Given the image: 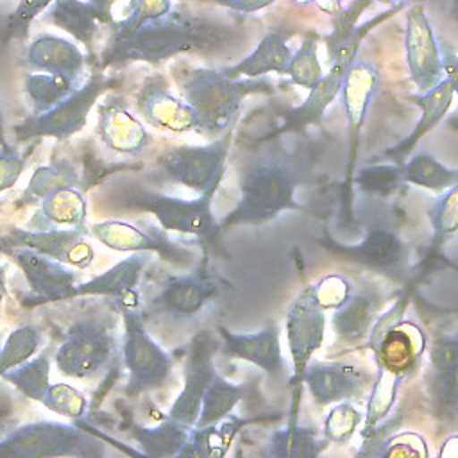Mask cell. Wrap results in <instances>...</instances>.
Returning <instances> with one entry per match:
<instances>
[{
  "label": "cell",
  "instance_id": "1",
  "mask_svg": "<svg viewBox=\"0 0 458 458\" xmlns=\"http://www.w3.org/2000/svg\"><path fill=\"white\" fill-rule=\"evenodd\" d=\"M304 157L274 154L252 159L240 175L236 206L220 220V229L242 224H263L283 211L301 209L295 191L302 181Z\"/></svg>",
  "mask_w": 458,
  "mask_h": 458
},
{
  "label": "cell",
  "instance_id": "2",
  "mask_svg": "<svg viewBox=\"0 0 458 458\" xmlns=\"http://www.w3.org/2000/svg\"><path fill=\"white\" fill-rule=\"evenodd\" d=\"M216 41V27L197 16L170 11L161 18L143 23L127 36L109 38L102 63L104 66L132 61L156 64L181 54L206 50L215 47Z\"/></svg>",
  "mask_w": 458,
  "mask_h": 458
},
{
  "label": "cell",
  "instance_id": "3",
  "mask_svg": "<svg viewBox=\"0 0 458 458\" xmlns=\"http://www.w3.org/2000/svg\"><path fill=\"white\" fill-rule=\"evenodd\" d=\"M179 88L195 111L197 131L206 136H220L233 129L247 97L274 89L268 79H233L222 68H191L181 77Z\"/></svg>",
  "mask_w": 458,
  "mask_h": 458
},
{
  "label": "cell",
  "instance_id": "4",
  "mask_svg": "<svg viewBox=\"0 0 458 458\" xmlns=\"http://www.w3.org/2000/svg\"><path fill=\"white\" fill-rule=\"evenodd\" d=\"M118 338L113 317H84L68 326L54 361L57 370L73 379H91L109 367Z\"/></svg>",
  "mask_w": 458,
  "mask_h": 458
},
{
  "label": "cell",
  "instance_id": "5",
  "mask_svg": "<svg viewBox=\"0 0 458 458\" xmlns=\"http://www.w3.org/2000/svg\"><path fill=\"white\" fill-rule=\"evenodd\" d=\"M123 322L122 356L127 370L125 395L138 397L163 388L172 374L170 354L148 335L140 308H118Z\"/></svg>",
  "mask_w": 458,
  "mask_h": 458
},
{
  "label": "cell",
  "instance_id": "6",
  "mask_svg": "<svg viewBox=\"0 0 458 458\" xmlns=\"http://www.w3.org/2000/svg\"><path fill=\"white\" fill-rule=\"evenodd\" d=\"M120 79L106 75L102 72L93 73L81 88L70 93L64 100L43 113H32L25 120L14 125V136L18 141L36 138H54L64 141L81 132L88 122V114L98 98L116 88Z\"/></svg>",
  "mask_w": 458,
  "mask_h": 458
},
{
  "label": "cell",
  "instance_id": "7",
  "mask_svg": "<svg viewBox=\"0 0 458 458\" xmlns=\"http://www.w3.org/2000/svg\"><path fill=\"white\" fill-rule=\"evenodd\" d=\"M104 445L89 433L64 422H29L0 440V456L54 458L104 456Z\"/></svg>",
  "mask_w": 458,
  "mask_h": 458
},
{
  "label": "cell",
  "instance_id": "8",
  "mask_svg": "<svg viewBox=\"0 0 458 458\" xmlns=\"http://www.w3.org/2000/svg\"><path fill=\"white\" fill-rule=\"evenodd\" d=\"M233 129L206 145H181L163 152L156 161V177L163 182L179 184L186 190L204 193L222 181Z\"/></svg>",
  "mask_w": 458,
  "mask_h": 458
},
{
  "label": "cell",
  "instance_id": "9",
  "mask_svg": "<svg viewBox=\"0 0 458 458\" xmlns=\"http://www.w3.org/2000/svg\"><path fill=\"white\" fill-rule=\"evenodd\" d=\"M218 184L220 182L213 184L204 193H199L195 200H184L156 191L136 190L129 197V204L150 213L165 231L197 236L206 243H211L222 231L220 222H216L211 208L213 195L218 190Z\"/></svg>",
  "mask_w": 458,
  "mask_h": 458
},
{
  "label": "cell",
  "instance_id": "10",
  "mask_svg": "<svg viewBox=\"0 0 458 458\" xmlns=\"http://www.w3.org/2000/svg\"><path fill=\"white\" fill-rule=\"evenodd\" d=\"M324 308L315 297L313 284L304 286L295 301L290 304L286 313V340L293 363V372L290 377V386L293 388L292 411L297 415L301 386L304 385L306 369L324 342L326 315Z\"/></svg>",
  "mask_w": 458,
  "mask_h": 458
},
{
  "label": "cell",
  "instance_id": "11",
  "mask_svg": "<svg viewBox=\"0 0 458 458\" xmlns=\"http://www.w3.org/2000/svg\"><path fill=\"white\" fill-rule=\"evenodd\" d=\"M379 86V73L377 70L363 61L360 55L347 66L344 73V82L340 89L342 104L347 116V127H349V159L342 186V204H344V215L351 218V188L352 179L356 172V157L360 148V134L361 127L365 123L369 107L372 104V98Z\"/></svg>",
  "mask_w": 458,
  "mask_h": 458
},
{
  "label": "cell",
  "instance_id": "12",
  "mask_svg": "<svg viewBox=\"0 0 458 458\" xmlns=\"http://www.w3.org/2000/svg\"><path fill=\"white\" fill-rule=\"evenodd\" d=\"M218 292L220 284L211 274L208 258L204 256L193 272L170 277L152 297L148 310L175 322L190 320L215 301Z\"/></svg>",
  "mask_w": 458,
  "mask_h": 458
},
{
  "label": "cell",
  "instance_id": "13",
  "mask_svg": "<svg viewBox=\"0 0 458 458\" xmlns=\"http://www.w3.org/2000/svg\"><path fill=\"white\" fill-rule=\"evenodd\" d=\"M215 351L216 342L208 331L197 333L191 342L184 360V385L177 399L168 410V419L186 426L195 428L202 399L209 388L213 377L218 374L215 369Z\"/></svg>",
  "mask_w": 458,
  "mask_h": 458
},
{
  "label": "cell",
  "instance_id": "14",
  "mask_svg": "<svg viewBox=\"0 0 458 458\" xmlns=\"http://www.w3.org/2000/svg\"><path fill=\"white\" fill-rule=\"evenodd\" d=\"M79 229H27L9 227L0 236L2 250L27 247L73 268H88L95 259V249Z\"/></svg>",
  "mask_w": 458,
  "mask_h": 458
},
{
  "label": "cell",
  "instance_id": "15",
  "mask_svg": "<svg viewBox=\"0 0 458 458\" xmlns=\"http://www.w3.org/2000/svg\"><path fill=\"white\" fill-rule=\"evenodd\" d=\"M404 50L410 79L420 93L431 89L445 77L438 41L420 4H413L406 11Z\"/></svg>",
  "mask_w": 458,
  "mask_h": 458
},
{
  "label": "cell",
  "instance_id": "16",
  "mask_svg": "<svg viewBox=\"0 0 458 458\" xmlns=\"http://www.w3.org/2000/svg\"><path fill=\"white\" fill-rule=\"evenodd\" d=\"M27 279L34 301L30 304L70 301L72 290L81 283V274L68 265L55 261L27 247L5 249Z\"/></svg>",
  "mask_w": 458,
  "mask_h": 458
},
{
  "label": "cell",
  "instance_id": "17",
  "mask_svg": "<svg viewBox=\"0 0 458 458\" xmlns=\"http://www.w3.org/2000/svg\"><path fill=\"white\" fill-rule=\"evenodd\" d=\"M136 111L141 118L165 132L184 134L197 131V116L193 107L184 100L175 97L161 75L147 77L136 97Z\"/></svg>",
  "mask_w": 458,
  "mask_h": 458
},
{
  "label": "cell",
  "instance_id": "18",
  "mask_svg": "<svg viewBox=\"0 0 458 458\" xmlns=\"http://www.w3.org/2000/svg\"><path fill=\"white\" fill-rule=\"evenodd\" d=\"M428 388L435 415L458 422V335H444L429 345Z\"/></svg>",
  "mask_w": 458,
  "mask_h": 458
},
{
  "label": "cell",
  "instance_id": "19",
  "mask_svg": "<svg viewBox=\"0 0 458 458\" xmlns=\"http://www.w3.org/2000/svg\"><path fill=\"white\" fill-rule=\"evenodd\" d=\"M372 377L367 370L345 361H310L304 385L317 404L361 399Z\"/></svg>",
  "mask_w": 458,
  "mask_h": 458
},
{
  "label": "cell",
  "instance_id": "20",
  "mask_svg": "<svg viewBox=\"0 0 458 458\" xmlns=\"http://www.w3.org/2000/svg\"><path fill=\"white\" fill-rule=\"evenodd\" d=\"M327 250L340 259L363 265L376 272L399 276L406 263V247L403 240L390 229H370L358 245H342L331 236L324 240Z\"/></svg>",
  "mask_w": 458,
  "mask_h": 458
},
{
  "label": "cell",
  "instance_id": "21",
  "mask_svg": "<svg viewBox=\"0 0 458 458\" xmlns=\"http://www.w3.org/2000/svg\"><path fill=\"white\" fill-rule=\"evenodd\" d=\"M89 236H93L104 247L118 252H156L163 259L179 265L191 258L186 249L175 245L172 240L159 234L157 231L147 233L129 222L106 220L93 224L89 227Z\"/></svg>",
  "mask_w": 458,
  "mask_h": 458
},
{
  "label": "cell",
  "instance_id": "22",
  "mask_svg": "<svg viewBox=\"0 0 458 458\" xmlns=\"http://www.w3.org/2000/svg\"><path fill=\"white\" fill-rule=\"evenodd\" d=\"M150 252H134L131 258H125L104 270L89 281H81L70 293V301L86 295H106L113 297L118 304L129 308H140L138 283L143 276V270L148 263Z\"/></svg>",
  "mask_w": 458,
  "mask_h": 458
},
{
  "label": "cell",
  "instance_id": "23",
  "mask_svg": "<svg viewBox=\"0 0 458 458\" xmlns=\"http://www.w3.org/2000/svg\"><path fill=\"white\" fill-rule=\"evenodd\" d=\"M97 136L113 152L138 156L152 141L150 132L132 114L123 98H106L98 109Z\"/></svg>",
  "mask_w": 458,
  "mask_h": 458
},
{
  "label": "cell",
  "instance_id": "24",
  "mask_svg": "<svg viewBox=\"0 0 458 458\" xmlns=\"http://www.w3.org/2000/svg\"><path fill=\"white\" fill-rule=\"evenodd\" d=\"M222 342V352L229 358L249 361L268 374H279L284 369V360L281 352L279 329L277 326H268L258 333L240 335L233 333L224 326L216 327Z\"/></svg>",
  "mask_w": 458,
  "mask_h": 458
},
{
  "label": "cell",
  "instance_id": "25",
  "mask_svg": "<svg viewBox=\"0 0 458 458\" xmlns=\"http://www.w3.org/2000/svg\"><path fill=\"white\" fill-rule=\"evenodd\" d=\"M410 98L422 111L419 123L415 125V129L403 141H399L397 145H394L392 148H388L381 154L383 159H386L390 163H397V165H403L406 161V156L413 150V147L419 143V140L424 138L444 118V114L451 107L453 98H454L453 79L445 75L431 89H428L424 93H419V95H413Z\"/></svg>",
  "mask_w": 458,
  "mask_h": 458
},
{
  "label": "cell",
  "instance_id": "26",
  "mask_svg": "<svg viewBox=\"0 0 458 458\" xmlns=\"http://www.w3.org/2000/svg\"><path fill=\"white\" fill-rule=\"evenodd\" d=\"M88 206L79 188H63L47 195L27 220V229H79L89 234Z\"/></svg>",
  "mask_w": 458,
  "mask_h": 458
},
{
  "label": "cell",
  "instance_id": "27",
  "mask_svg": "<svg viewBox=\"0 0 458 458\" xmlns=\"http://www.w3.org/2000/svg\"><path fill=\"white\" fill-rule=\"evenodd\" d=\"M290 36L292 34L283 29L268 30L247 57H243L236 64L224 66L222 72L233 79H242V77L256 79L268 72L286 73L290 59L293 55L292 48L288 47Z\"/></svg>",
  "mask_w": 458,
  "mask_h": 458
},
{
  "label": "cell",
  "instance_id": "28",
  "mask_svg": "<svg viewBox=\"0 0 458 458\" xmlns=\"http://www.w3.org/2000/svg\"><path fill=\"white\" fill-rule=\"evenodd\" d=\"M429 222L433 227L431 245L428 247L426 256L419 261L417 268H413V281L419 283L431 270L445 263V256L442 258L444 245L451 236L458 233V182L445 190L442 197L429 209Z\"/></svg>",
  "mask_w": 458,
  "mask_h": 458
},
{
  "label": "cell",
  "instance_id": "29",
  "mask_svg": "<svg viewBox=\"0 0 458 458\" xmlns=\"http://www.w3.org/2000/svg\"><path fill=\"white\" fill-rule=\"evenodd\" d=\"M25 61L34 70L61 73L77 81L84 70V54L79 47L54 34L36 36L27 48Z\"/></svg>",
  "mask_w": 458,
  "mask_h": 458
},
{
  "label": "cell",
  "instance_id": "30",
  "mask_svg": "<svg viewBox=\"0 0 458 458\" xmlns=\"http://www.w3.org/2000/svg\"><path fill=\"white\" fill-rule=\"evenodd\" d=\"M254 422V419H242L229 415L218 422L191 428L184 447L181 449V458H222L229 453L236 435Z\"/></svg>",
  "mask_w": 458,
  "mask_h": 458
},
{
  "label": "cell",
  "instance_id": "31",
  "mask_svg": "<svg viewBox=\"0 0 458 458\" xmlns=\"http://www.w3.org/2000/svg\"><path fill=\"white\" fill-rule=\"evenodd\" d=\"M344 73L345 70L342 68H329V72L324 73L313 88H310L306 100L286 114L281 132H297L308 125L320 123L327 106L336 98V95H340Z\"/></svg>",
  "mask_w": 458,
  "mask_h": 458
},
{
  "label": "cell",
  "instance_id": "32",
  "mask_svg": "<svg viewBox=\"0 0 458 458\" xmlns=\"http://www.w3.org/2000/svg\"><path fill=\"white\" fill-rule=\"evenodd\" d=\"M424 351V335L415 324L399 322L381 340L379 347L372 352L376 363L392 370L406 374Z\"/></svg>",
  "mask_w": 458,
  "mask_h": 458
},
{
  "label": "cell",
  "instance_id": "33",
  "mask_svg": "<svg viewBox=\"0 0 458 458\" xmlns=\"http://www.w3.org/2000/svg\"><path fill=\"white\" fill-rule=\"evenodd\" d=\"M377 317L379 299L369 292H360L349 295L338 308L333 310L331 322L342 340L356 344L370 333Z\"/></svg>",
  "mask_w": 458,
  "mask_h": 458
},
{
  "label": "cell",
  "instance_id": "34",
  "mask_svg": "<svg viewBox=\"0 0 458 458\" xmlns=\"http://www.w3.org/2000/svg\"><path fill=\"white\" fill-rule=\"evenodd\" d=\"M48 20L82 43L89 52L98 23H107L104 14L91 2L82 0H55L48 7Z\"/></svg>",
  "mask_w": 458,
  "mask_h": 458
},
{
  "label": "cell",
  "instance_id": "35",
  "mask_svg": "<svg viewBox=\"0 0 458 458\" xmlns=\"http://www.w3.org/2000/svg\"><path fill=\"white\" fill-rule=\"evenodd\" d=\"M79 184L81 174L77 166L68 159H55L34 170V174L29 179V184L20 195V204H39L47 195L57 190L77 188Z\"/></svg>",
  "mask_w": 458,
  "mask_h": 458
},
{
  "label": "cell",
  "instance_id": "36",
  "mask_svg": "<svg viewBox=\"0 0 458 458\" xmlns=\"http://www.w3.org/2000/svg\"><path fill=\"white\" fill-rule=\"evenodd\" d=\"M190 431H191L190 428L168 417L165 422H161L156 428H147L140 424L131 426V435L136 440V444L141 447V454L150 458L179 456L181 449L188 440Z\"/></svg>",
  "mask_w": 458,
  "mask_h": 458
},
{
  "label": "cell",
  "instance_id": "37",
  "mask_svg": "<svg viewBox=\"0 0 458 458\" xmlns=\"http://www.w3.org/2000/svg\"><path fill=\"white\" fill-rule=\"evenodd\" d=\"M326 442V438H318L313 428H304L297 419H290L284 429L270 437L267 454L279 458H313L324 449Z\"/></svg>",
  "mask_w": 458,
  "mask_h": 458
},
{
  "label": "cell",
  "instance_id": "38",
  "mask_svg": "<svg viewBox=\"0 0 458 458\" xmlns=\"http://www.w3.org/2000/svg\"><path fill=\"white\" fill-rule=\"evenodd\" d=\"M403 377H404V374L377 363V377L370 388L367 415H365V424H363L365 438H369L377 429V426L388 417V413L395 403L397 390H399Z\"/></svg>",
  "mask_w": 458,
  "mask_h": 458
},
{
  "label": "cell",
  "instance_id": "39",
  "mask_svg": "<svg viewBox=\"0 0 458 458\" xmlns=\"http://www.w3.org/2000/svg\"><path fill=\"white\" fill-rule=\"evenodd\" d=\"M77 82L68 75L34 72L23 77V93L30 100L34 113H43L73 93L79 88Z\"/></svg>",
  "mask_w": 458,
  "mask_h": 458
},
{
  "label": "cell",
  "instance_id": "40",
  "mask_svg": "<svg viewBox=\"0 0 458 458\" xmlns=\"http://www.w3.org/2000/svg\"><path fill=\"white\" fill-rule=\"evenodd\" d=\"M0 379L11 383L21 395L30 401H43L50 386V358L43 351L36 358H29L21 365L7 370Z\"/></svg>",
  "mask_w": 458,
  "mask_h": 458
},
{
  "label": "cell",
  "instance_id": "41",
  "mask_svg": "<svg viewBox=\"0 0 458 458\" xmlns=\"http://www.w3.org/2000/svg\"><path fill=\"white\" fill-rule=\"evenodd\" d=\"M245 394L243 385H236L216 374L204 394L200 413L195 428H202L213 422H218L231 415L233 408L242 401Z\"/></svg>",
  "mask_w": 458,
  "mask_h": 458
},
{
  "label": "cell",
  "instance_id": "42",
  "mask_svg": "<svg viewBox=\"0 0 458 458\" xmlns=\"http://www.w3.org/2000/svg\"><path fill=\"white\" fill-rule=\"evenodd\" d=\"M404 182L431 190L445 191L458 182V170L444 166L429 154H417L401 165Z\"/></svg>",
  "mask_w": 458,
  "mask_h": 458
},
{
  "label": "cell",
  "instance_id": "43",
  "mask_svg": "<svg viewBox=\"0 0 458 458\" xmlns=\"http://www.w3.org/2000/svg\"><path fill=\"white\" fill-rule=\"evenodd\" d=\"M43 344V331L36 324H23L16 329H13L4 342L2 352H0V377L32 358Z\"/></svg>",
  "mask_w": 458,
  "mask_h": 458
},
{
  "label": "cell",
  "instance_id": "44",
  "mask_svg": "<svg viewBox=\"0 0 458 458\" xmlns=\"http://www.w3.org/2000/svg\"><path fill=\"white\" fill-rule=\"evenodd\" d=\"M286 73L290 81L301 88H313L322 77V64L317 55V36L308 34L301 47L293 52Z\"/></svg>",
  "mask_w": 458,
  "mask_h": 458
},
{
  "label": "cell",
  "instance_id": "45",
  "mask_svg": "<svg viewBox=\"0 0 458 458\" xmlns=\"http://www.w3.org/2000/svg\"><path fill=\"white\" fill-rule=\"evenodd\" d=\"M372 0H352L347 7H342L333 14V29L326 36V48H327V63L333 61L342 48L347 45L351 34L358 25V16L365 11V7Z\"/></svg>",
  "mask_w": 458,
  "mask_h": 458
},
{
  "label": "cell",
  "instance_id": "46",
  "mask_svg": "<svg viewBox=\"0 0 458 458\" xmlns=\"http://www.w3.org/2000/svg\"><path fill=\"white\" fill-rule=\"evenodd\" d=\"M361 191L370 195H390L401 184H404L403 168L397 163L392 165H376L358 172L352 179Z\"/></svg>",
  "mask_w": 458,
  "mask_h": 458
},
{
  "label": "cell",
  "instance_id": "47",
  "mask_svg": "<svg viewBox=\"0 0 458 458\" xmlns=\"http://www.w3.org/2000/svg\"><path fill=\"white\" fill-rule=\"evenodd\" d=\"M172 11L170 0H129L127 16L113 25L111 38H122L136 29H140L143 23L161 18Z\"/></svg>",
  "mask_w": 458,
  "mask_h": 458
},
{
  "label": "cell",
  "instance_id": "48",
  "mask_svg": "<svg viewBox=\"0 0 458 458\" xmlns=\"http://www.w3.org/2000/svg\"><path fill=\"white\" fill-rule=\"evenodd\" d=\"M41 404L54 413H59L70 419H81L86 413L88 399L79 388L68 383H54L48 386Z\"/></svg>",
  "mask_w": 458,
  "mask_h": 458
},
{
  "label": "cell",
  "instance_id": "49",
  "mask_svg": "<svg viewBox=\"0 0 458 458\" xmlns=\"http://www.w3.org/2000/svg\"><path fill=\"white\" fill-rule=\"evenodd\" d=\"M360 422L361 413L351 404V401L336 403L324 422V438L333 444H345L354 435Z\"/></svg>",
  "mask_w": 458,
  "mask_h": 458
},
{
  "label": "cell",
  "instance_id": "50",
  "mask_svg": "<svg viewBox=\"0 0 458 458\" xmlns=\"http://www.w3.org/2000/svg\"><path fill=\"white\" fill-rule=\"evenodd\" d=\"M383 449L377 451V454L383 456H428L426 442L420 435L404 431L388 437L383 444Z\"/></svg>",
  "mask_w": 458,
  "mask_h": 458
},
{
  "label": "cell",
  "instance_id": "51",
  "mask_svg": "<svg viewBox=\"0 0 458 458\" xmlns=\"http://www.w3.org/2000/svg\"><path fill=\"white\" fill-rule=\"evenodd\" d=\"M315 297L324 310L338 308L349 295L351 284L340 276H326L318 283L313 284Z\"/></svg>",
  "mask_w": 458,
  "mask_h": 458
},
{
  "label": "cell",
  "instance_id": "52",
  "mask_svg": "<svg viewBox=\"0 0 458 458\" xmlns=\"http://www.w3.org/2000/svg\"><path fill=\"white\" fill-rule=\"evenodd\" d=\"M27 166V157L13 147L0 150V193L11 190L21 177Z\"/></svg>",
  "mask_w": 458,
  "mask_h": 458
},
{
  "label": "cell",
  "instance_id": "53",
  "mask_svg": "<svg viewBox=\"0 0 458 458\" xmlns=\"http://www.w3.org/2000/svg\"><path fill=\"white\" fill-rule=\"evenodd\" d=\"M55 0H18L16 9L13 11L11 18H9V29L16 34H25L27 27L30 25V21L43 13L45 9H48Z\"/></svg>",
  "mask_w": 458,
  "mask_h": 458
},
{
  "label": "cell",
  "instance_id": "54",
  "mask_svg": "<svg viewBox=\"0 0 458 458\" xmlns=\"http://www.w3.org/2000/svg\"><path fill=\"white\" fill-rule=\"evenodd\" d=\"M209 2L218 4L222 7H227L231 11H236V13L250 14V13H258L261 9H267L276 0H209Z\"/></svg>",
  "mask_w": 458,
  "mask_h": 458
},
{
  "label": "cell",
  "instance_id": "55",
  "mask_svg": "<svg viewBox=\"0 0 458 458\" xmlns=\"http://www.w3.org/2000/svg\"><path fill=\"white\" fill-rule=\"evenodd\" d=\"M88 2H91L104 14V18L107 20L109 25H113V5H114V0H88Z\"/></svg>",
  "mask_w": 458,
  "mask_h": 458
},
{
  "label": "cell",
  "instance_id": "56",
  "mask_svg": "<svg viewBox=\"0 0 458 458\" xmlns=\"http://www.w3.org/2000/svg\"><path fill=\"white\" fill-rule=\"evenodd\" d=\"M440 456H458V437H451L440 449Z\"/></svg>",
  "mask_w": 458,
  "mask_h": 458
},
{
  "label": "cell",
  "instance_id": "57",
  "mask_svg": "<svg viewBox=\"0 0 458 458\" xmlns=\"http://www.w3.org/2000/svg\"><path fill=\"white\" fill-rule=\"evenodd\" d=\"M315 5L329 14H335L336 11L342 9V0H317Z\"/></svg>",
  "mask_w": 458,
  "mask_h": 458
},
{
  "label": "cell",
  "instance_id": "58",
  "mask_svg": "<svg viewBox=\"0 0 458 458\" xmlns=\"http://www.w3.org/2000/svg\"><path fill=\"white\" fill-rule=\"evenodd\" d=\"M7 297V279H5V268L0 265V304Z\"/></svg>",
  "mask_w": 458,
  "mask_h": 458
},
{
  "label": "cell",
  "instance_id": "59",
  "mask_svg": "<svg viewBox=\"0 0 458 458\" xmlns=\"http://www.w3.org/2000/svg\"><path fill=\"white\" fill-rule=\"evenodd\" d=\"M7 140H5V127H4V114H2V109H0V150L2 148H7Z\"/></svg>",
  "mask_w": 458,
  "mask_h": 458
},
{
  "label": "cell",
  "instance_id": "60",
  "mask_svg": "<svg viewBox=\"0 0 458 458\" xmlns=\"http://www.w3.org/2000/svg\"><path fill=\"white\" fill-rule=\"evenodd\" d=\"M385 2H388V4H392V5H399V7H404L406 4H410L411 0H385Z\"/></svg>",
  "mask_w": 458,
  "mask_h": 458
},
{
  "label": "cell",
  "instance_id": "61",
  "mask_svg": "<svg viewBox=\"0 0 458 458\" xmlns=\"http://www.w3.org/2000/svg\"><path fill=\"white\" fill-rule=\"evenodd\" d=\"M453 79V86H454V97H458V75L451 77Z\"/></svg>",
  "mask_w": 458,
  "mask_h": 458
},
{
  "label": "cell",
  "instance_id": "62",
  "mask_svg": "<svg viewBox=\"0 0 458 458\" xmlns=\"http://www.w3.org/2000/svg\"><path fill=\"white\" fill-rule=\"evenodd\" d=\"M2 347H4V344H2V340H0V352H2Z\"/></svg>",
  "mask_w": 458,
  "mask_h": 458
},
{
  "label": "cell",
  "instance_id": "63",
  "mask_svg": "<svg viewBox=\"0 0 458 458\" xmlns=\"http://www.w3.org/2000/svg\"><path fill=\"white\" fill-rule=\"evenodd\" d=\"M0 252H4V250H2V247H0Z\"/></svg>",
  "mask_w": 458,
  "mask_h": 458
}]
</instances>
